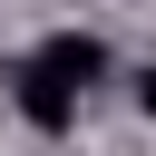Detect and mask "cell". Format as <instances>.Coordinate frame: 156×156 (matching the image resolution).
Instances as JSON below:
<instances>
[{
	"label": "cell",
	"instance_id": "1",
	"mask_svg": "<svg viewBox=\"0 0 156 156\" xmlns=\"http://www.w3.org/2000/svg\"><path fill=\"white\" fill-rule=\"evenodd\" d=\"M10 98H20V117H29L39 136H68V127H78V88H68V78H58V68L39 58V49H29L20 68H10Z\"/></svg>",
	"mask_w": 156,
	"mask_h": 156
},
{
	"label": "cell",
	"instance_id": "2",
	"mask_svg": "<svg viewBox=\"0 0 156 156\" xmlns=\"http://www.w3.org/2000/svg\"><path fill=\"white\" fill-rule=\"evenodd\" d=\"M39 58H49V68H58V78H68V88H78V98H88V88H98V68H107V49H98V39H88V29H58V39H49V49H39Z\"/></svg>",
	"mask_w": 156,
	"mask_h": 156
},
{
	"label": "cell",
	"instance_id": "3",
	"mask_svg": "<svg viewBox=\"0 0 156 156\" xmlns=\"http://www.w3.org/2000/svg\"><path fill=\"white\" fill-rule=\"evenodd\" d=\"M136 107H146V117H156V68H136Z\"/></svg>",
	"mask_w": 156,
	"mask_h": 156
}]
</instances>
